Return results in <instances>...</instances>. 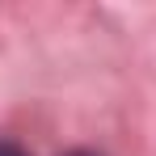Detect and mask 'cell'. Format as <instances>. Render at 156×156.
Returning a JSON list of instances; mask_svg holds the SVG:
<instances>
[{"instance_id": "1", "label": "cell", "mask_w": 156, "mask_h": 156, "mask_svg": "<svg viewBox=\"0 0 156 156\" xmlns=\"http://www.w3.org/2000/svg\"><path fill=\"white\" fill-rule=\"evenodd\" d=\"M0 156H26L17 144H9V139H0Z\"/></svg>"}, {"instance_id": "2", "label": "cell", "mask_w": 156, "mask_h": 156, "mask_svg": "<svg viewBox=\"0 0 156 156\" xmlns=\"http://www.w3.org/2000/svg\"><path fill=\"white\" fill-rule=\"evenodd\" d=\"M68 156H97V152H68Z\"/></svg>"}]
</instances>
